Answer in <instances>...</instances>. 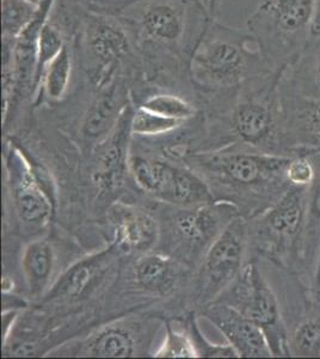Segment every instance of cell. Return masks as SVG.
Returning <instances> with one entry per match:
<instances>
[{"mask_svg": "<svg viewBox=\"0 0 320 359\" xmlns=\"http://www.w3.org/2000/svg\"><path fill=\"white\" fill-rule=\"evenodd\" d=\"M118 16L130 29L138 55L135 106L155 93L187 98L199 94L191 82V57L214 20L199 0H139Z\"/></svg>", "mask_w": 320, "mask_h": 359, "instance_id": "6da1fadb", "label": "cell"}, {"mask_svg": "<svg viewBox=\"0 0 320 359\" xmlns=\"http://www.w3.org/2000/svg\"><path fill=\"white\" fill-rule=\"evenodd\" d=\"M284 72L270 69L233 89L206 95L223 115L237 144L269 155L291 157L284 140L280 84Z\"/></svg>", "mask_w": 320, "mask_h": 359, "instance_id": "7a4b0ae2", "label": "cell"}, {"mask_svg": "<svg viewBox=\"0 0 320 359\" xmlns=\"http://www.w3.org/2000/svg\"><path fill=\"white\" fill-rule=\"evenodd\" d=\"M69 42L74 49V83L99 89L127 77L132 89L137 86L138 55L130 29L118 15L86 11Z\"/></svg>", "mask_w": 320, "mask_h": 359, "instance_id": "3957f363", "label": "cell"}, {"mask_svg": "<svg viewBox=\"0 0 320 359\" xmlns=\"http://www.w3.org/2000/svg\"><path fill=\"white\" fill-rule=\"evenodd\" d=\"M274 69L249 30L211 20L190 60L191 82L200 95L233 89Z\"/></svg>", "mask_w": 320, "mask_h": 359, "instance_id": "277c9868", "label": "cell"}, {"mask_svg": "<svg viewBox=\"0 0 320 359\" xmlns=\"http://www.w3.org/2000/svg\"><path fill=\"white\" fill-rule=\"evenodd\" d=\"M291 158L237 144L231 151L208 157L202 164L233 191V204L240 216L250 219L272 208L293 187L287 174Z\"/></svg>", "mask_w": 320, "mask_h": 359, "instance_id": "5b68a950", "label": "cell"}, {"mask_svg": "<svg viewBox=\"0 0 320 359\" xmlns=\"http://www.w3.org/2000/svg\"><path fill=\"white\" fill-rule=\"evenodd\" d=\"M308 187L293 186L280 201L247 219L250 250L284 273L306 284L304 247L307 223Z\"/></svg>", "mask_w": 320, "mask_h": 359, "instance_id": "8992f818", "label": "cell"}, {"mask_svg": "<svg viewBox=\"0 0 320 359\" xmlns=\"http://www.w3.org/2000/svg\"><path fill=\"white\" fill-rule=\"evenodd\" d=\"M318 0H262L247 20L269 66L286 72L312 36Z\"/></svg>", "mask_w": 320, "mask_h": 359, "instance_id": "52a82bcc", "label": "cell"}, {"mask_svg": "<svg viewBox=\"0 0 320 359\" xmlns=\"http://www.w3.org/2000/svg\"><path fill=\"white\" fill-rule=\"evenodd\" d=\"M215 301L231 306L260 327L274 357H289L287 326L280 298L264 277L257 257L245 264L239 276Z\"/></svg>", "mask_w": 320, "mask_h": 359, "instance_id": "ba28073f", "label": "cell"}, {"mask_svg": "<svg viewBox=\"0 0 320 359\" xmlns=\"http://www.w3.org/2000/svg\"><path fill=\"white\" fill-rule=\"evenodd\" d=\"M249 223L238 216L223 229L203 254L200 289L204 301H215L226 290L249 260Z\"/></svg>", "mask_w": 320, "mask_h": 359, "instance_id": "9c48e42d", "label": "cell"}, {"mask_svg": "<svg viewBox=\"0 0 320 359\" xmlns=\"http://www.w3.org/2000/svg\"><path fill=\"white\" fill-rule=\"evenodd\" d=\"M287 278V306L282 311L289 357H320V304L311 297L304 280L289 274Z\"/></svg>", "mask_w": 320, "mask_h": 359, "instance_id": "30bf717a", "label": "cell"}, {"mask_svg": "<svg viewBox=\"0 0 320 359\" xmlns=\"http://www.w3.org/2000/svg\"><path fill=\"white\" fill-rule=\"evenodd\" d=\"M76 84L85 86L89 95L79 123V135L85 143L97 145L113 131L127 107L134 104L132 84L127 77L118 78L99 89Z\"/></svg>", "mask_w": 320, "mask_h": 359, "instance_id": "8fae6325", "label": "cell"}, {"mask_svg": "<svg viewBox=\"0 0 320 359\" xmlns=\"http://www.w3.org/2000/svg\"><path fill=\"white\" fill-rule=\"evenodd\" d=\"M240 216L239 208L231 201L211 203L199 208H183L174 221V236L181 248L197 255L206 253L223 229Z\"/></svg>", "mask_w": 320, "mask_h": 359, "instance_id": "7c38bea8", "label": "cell"}, {"mask_svg": "<svg viewBox=\"0 0 320 359\" xmlns=\"http://www.w3.org/2000/svg\"><path fill=\"white\" fill-rule=\"evenodd\" d=\"M25 154V149L17 147L13 140L8 168L13 177V203L17 215L25 224L42 226L53 215L55 201L39 184Z\"/></svg>", "mask_w": 320, "mask_h": 359, "instance_id": "4fadbf2b", "label": "cell"}, {"mask_svg": "<svg viewBox=\"0 0 320 359\" xmlns=\"http://www.w3.org/2000/svg\"><path fill=\"white\" fill-rule=\"evenodd\" d=\"M284 140L291 157L320 152V101L294 94L280 84Z\"/></svg>", "mask_w": 320, "mask_h": 359, "instance_id": "5bb4252c", "label": "cell"}, {"mask_svg": "<svg viewBox=\"0 0 320 359\" xmlns=\"http://www.w3.org/2000/svg\"><path fill=\"white\" fill-rule=\"evenodd\" d=\"M135 106L130 104L123 111L113 131L96 145L92 179L102 192L111 193L123 184L127 170H130L132 118Z\"/></svg>", "mask_w": 320, "mask_h": 359, "instance_id": "9a60e30c", "label": "cell"}, {"mask_svg": "<svg viewBox=\"0 0 320 359\" xmlns=\"http://www.w3.org/2000/svg\"><path fill=\"white\" fill-rule=\"evenodd\" d=\"M121 253L115 243L99 253L81 259L57 278L43 294V302H76L101 284Z\"/></svg>", "mask_w": 320, "mask_h": 359, "instance_id": "2e32d148", "label": "cell"}, {"mask_svg": "<svg viewBox=\"0 0 320 359\" xmlns=\"http://www.w3.org/2000/svg\"><path fill=\"white\" fill-rule=\"evenodd\" d=\"M203 315L219 330L238 357L269 358L272 355L264 332L250 318L226 303L213 301Z\"/></svg>", "mask_w": 320, "mask_h": 359, "instance_id": "e0dca14e", "label": "cell"}, {"mask_svg": "<svg viewBox=\"0 0 320 359\" xmlns=\"http://www.w3.org/2000/svg\"><path fill=\"white\" fill-rule=\"evenodd\" d=\"M115 245L121 253L147 254L160 235L158 222L146 211L116 204L111 208Z\"/></svg>", "mask_w": 320, "mask_h": 359, "instance_id": "ac0fdd59", "label": "cell"}, {"mask_svg": "<svg viewBox=\"0 0 320 359\" xmlns=\"http://www.w3.org/2000/svg\"><path fill=\"white\" fill-rule=\"evenodd\" d=\"M281 86L302 97L320 101V33L313 34L299 57L286 69Z\"/></svg>", "mask_w": 320, "mask_h": 359, "instance_id": "d6986e66", "label": "cell"}, {"mask_svg": "<svg viewBox=\"0 0 320 359\" xmlns=\"http://www.w3.org/2000/svg\"><path fill=\"white\" fill-rule=\"evenodd\" d=\"M76 74L74 49L69 42L66 43L60 53L54 57L41 78L35 106L43 103L57 104L62 102L72 91Z\"/></svg>", "mask_w": 320, "mask_h": 359, "instance_id": "ffe728a7", "label": "cell"}, {"mask_svg": "<svg viewBox=\"0 0 320 359\" xmlns=\"http://www.w3.org/2000/svg\"><path fill=\"white\" fill-rule=\"evenodd\" d=\"M135 280L142 289L154 294H169L181 278V267L171 257L145 254L134 267Z\"/></svg>", "mask_w": 320, "mask_h": 359, "instance_id": "44dd1931", "label": "cell"}, {"mask_svg": "<svg viewBox=\"0 0 320 359\" xmlns=\"http://www.w3.org/2000/svg\"><path fill=\"white\" fill-rule=\"evenodd\" d=\"M71 355L97 358H128L137 355V344L133 334L122 326L103 328L81 344Z\"/></svg>", "mask_w": 320, "mask_h": 359, "instance_id": "7402d4cb", "label": "cell"}, {"mask_svg": "<svg viewBox=\"0 0 320 359\" xmlns=\"http://www.w3.org/2000/svg\"><path fill=\"white\" fill-rule=\"evenodd\" d=\"M54 269L55 253L49 242L37 240L25 247L22 255V269L30 294L40 296L48 291Z\"/></svg>", "mask_w": 320, "mask_h": 359, "instance_id": "603a6c76", "label": "cell"}, {"mask_svg": "<svg viewBox=\"0 0 320 359\" xmlns=\"http://www.w3.org/2000/svg\"><path fill=\"white\" fill-rule=\"evenodd\" d=\"M160 199L182 208H199L214 203L211 189L199 175L177 167L172 168L167 191Z\"/></svg>", "mask_w": 320, "mask_h": 359, "instance_id": "cb8c5ba5", "label": "cell"}, {"mask_svg": "<svg viewBox=\"0 0 320 359\" xmlns=\"http://www.w3.org/2000/svg\"><path fill=\"white\" fill-rule=\"evenodd\" d=\"M308 156L314 167V177L308 186L304 269L306 282L308 285H311L313 269L320 248V152Z\"/></svg>", "mask_w": 320, "mask_h": 359, "instance_id": "d4e9b609", "label": "cell"}, {"mask_svg": "<svg viewBox=\"0 0 320 359\" xmlns=\"http://www.w3.org/2000/svg\"><path fill=\"white\" fill-rule=\"evenodd\" d=\"M172 168L170 164L144 157L130 159V172L139 187L159 199L167 191Z\"/></svg>", "mask_w": 320, "mask_h": 359, "instance_id": "484cf974", "label": "cell"}, {"mask_svg": "<svg viewBox=\"0 0 320 359\" xmlns=\"http://www.w3.org/2000/svg\"><path fill=\"white\" fill-rule=\"evenodd\" d=\"M139 107L183 123L193 120L197 114V108L193 101L174 93H155L150 95Z\"/></svg>", "mask_w": 320, "mask_h": 359, "instance_id": "4316f807", "label": "cell"}, {"mask_svg": "<svg viewBox=\"0 0 320 359\" xmlns=\"http://www.w3.org/2000/svg\"><path fill=\"white\" fill-rule=\"evenodd\" d=\"M39 8L29 0H1V37L18 39L35 21Z\"/></svg>", "mask_w": 320, "mask_h": 359, "instance_id": "83f0119b", "label": "cell"}, {"mask_svg": "<svg viewBox=\"0 0 320 359\" xmlns=\"http://www.w3.org/2000/svg\"><path fill=\"white\" fill-rule=\"evenodd\" d=\"M66 43H67V39L64 32L47 17L45 25L41 29L39 46H37L39 86H40L41 78L45 72L46 67L54 57H57V54L60 53Z\"/></svg>", "mask_w": 320, "mask_h": 359, "instance_id": "f1b7e54d", "label": "cell"}, {"mask_svg": "<svg viewBox=\"0 0 320 359\" xmlns=\"http://www.w3.org/2000/svg\"><path fill=\"white\" fill-rule=\"evenodd\" d=\"M184 125L183 121L165 118L162 115L145 109L142 107H135L132 118V132L134 135L141 137H158L169 135L179 130Z\"/></svg>", "mask_w": 320, "mask_h": 359, "instance_id": "f546056e", "label": "cell"}, {"mask_svg": "<svg viewBox=\"0 0 320 359\" xmlns=\"http://www.w3.org/2000/svg\"><path fill=\"white\" fill-rule=\"evenodd\" d=\"M188 334H189L195 353L197 357H207V358H235V357H238L235 348L230 344H227V345L211 344L206 337H203L202 332L196 323L195 315H191L188 321Z\"/></svg>", "mask_w": 320, "mask_h": 359, "instance_id": "4dcf8cb0", "label": "cell"}, {"mask_svg": "<svg viewBox=\"0 0 320 359\" xmlns=\"http://www.w3.org/2000/svg\"><path fill=\"white\" fill-rule=\"evenodd\" d=\"M167 340L162 348L157 352V357H170V358H194L197 357L187 331H179L171 323L167 326Z\"/></svg>", "mask_w": 320, "mask_h": 359, "instance_id": "1f68e13d", "label": "cell"}, {"mask_svg": "<svg viewBox=\"0 0 320 359\" xmlns=\"http://www.w3.org/2000/svg\"><path fill=\"white\" fill-rule=\"evenodd\" d=\"M287 174L292 186L308 187L314 177V167L309 156L292 157L288 165Z\"/></svg>", "mask_w": 320, "mask_h": 359, "instance_id": "d6a6232c", "label": "cell"}, {"mask_svg": "<svg viewBox=\"0 0 320 359\" xmlns=\"http://www.w3.org/2000/svg\"><path fill=\"white\" fill-rule=\"evenodd\" d=\"M88 13L118 15L139 0H69Z\"/></svg>", "mask_w": 320, "mask_h": 359, "instance_id": "836d02e7", "label": "cell"}, {"mask_svg": "<svg viewBox=\"0 0 320 359\" xmlns=\"http://www.w3.org/2000/svg\"><path fill=\"white\" fill-rule=\"evenodd\" d=\"M199 1L213 18H216V15L219 13L221 0H199Z\"/></svg>", "mask_w": 320, "mask_h": 359, "instance_id": "e575fe53", "label": "cell"}, {"mask_svg": "<svg viewBox=\"0 0 320 359\" xmlns=\"http://www.w3.org/2000/svg\"><path fill=\"white\" fill-rule=\"evenodd\" d=\"M314 289H320V248L316 255V264L313 269L312 279H311V285Z\"/></svg>", "mask_w": 320, "mask_h": 359, "instance_id": "d590c367", "label": "cell"}, {"mask_svg": "<svg viewBox=\"0 0 320 359\" xmlns=\"http://www.w3.org/2000/svg\"><path fill=\"white\" fill-rule=\"evenodd\" d=\"M320 33V0L316 3V17L313 23V34Z\"/></svg>", "mask_w": 320, "mask_h": 359, "instance_id": "8d00e7d4", "label": "cell"}, {"mask_svg": "<svg viewBox=\"0 0 320 359\" xmlns=\"http://www.w3.org/2000/svg\"><path fill=\"white\" fill-rule=\"evenodd\" d=\"M308 291H309L311 297L320 304V289H314L312 286H308Z\"/></svg>", "mask_w": 320, "mask_h": 359, "instance_id": "74e56055", "label": "cell"}, {"mask_svg": "<svg viewBox=\"0 0 320 359\" xmlns=\"http://www.w3.org/2000/svg\"><path fill=\"white\" fill-rule=\"evenodd\" d=\"M30 3H33V4L37 5V6H40L45 0H29Z\"/></svg>", "mask_w": 320, "mask_h": 359, "instance_id": "f35d334b", "label": "cell"}]
</instances>
